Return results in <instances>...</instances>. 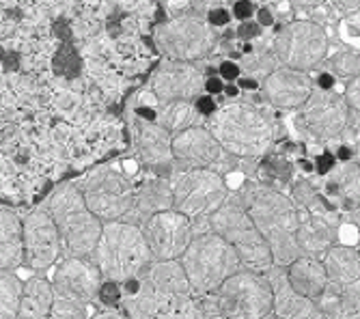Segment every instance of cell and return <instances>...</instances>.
Segmentation results:
<instances>
[{
  "mask_svg": "<svg viewBox=\"0 0 360 319\" xmlns=\"http://www.w3.org/2000/svg\"><path fill=\"white\" fill-rule=\"evenodd\" d=\"M205 74L194 65L184 60H162L160 67L149 78V93L162 102H194L203 95Z\"/></svg>",
  "mask_w": 360,
  "mask_h": 319,
  "instance_id": "17",
  "label": "cell"
},
{
  "mask_svg": "<svg viewBox=\"0 0 360 319\" xmlns=\"http://www.w3.org/2000/svg\"><path fill=\"white\" fill-rule=\"evenodd\" d=\"M153 39L167 58L194 63L207 58L214 52L218 44V33L203 15L181 13L160 24L153 33Z\"/></svg>",
  "mask_w": 360,
  "mask_h": 319,
  "instance_id": "10",
  "label": "cell"
},
{
  "mask_svg": "<svg viewBox=\"0 0 360 319\" xmlns=\"http://www.w3.org/2000/svg\"><path fill=\"white\" fill-rule=\"evenodd\" d=\"M179 263L196 296L214 294L229 276L242 270L236 250L212 231L194 235L181 252Z\"/></svg>",
  "mask_w": 360,
  "mask_h": 319,
  "instance_id": "5",
  "label": "cell"
},
{
  "mask_svg": "<svg viewBox=\"0 0 360 319\" xmlns=\"http://www.w3.org/2000/svg\"><path fill=\"white\" fill-rule=\"evenodd\" d=\"M97 300L106 304L108 308H119L121 302V285L115 280H102L100 292H97Z\"/></svg>",
  "mask_w": 360,
  "mask_h": 319,
  "instance_id": "36",
  "label": "cell"
},
{
  "mask_svg": "<svg viewBox=\"0 0 360 319\" xmlns=\"http://www.w3.org/2000/svg\"><path fill=\"white\" fill-rule=\"evenodd\" d=\"M285 3L293 9H298V11H311V9L323 5L326 0H285Z\"/></svg>",
  "mask_w": 360,
  "mask_h": 319,
  "instance_id": "47",
  "label": "cell"
},
{
  "mask_svg": "<svg viewBox=\"0 0 360 319\" xmlns=\"http://www.w3.org/2000/svg\"><path fill=\"white\" fill-rule=\"evenodd\" d=\"M173 193V209L190 220L210 218L226 199V179L210 169H188L175 171L169 177Z\"/></svg>",
  "mask_w": 360,
  "mask_h": 319,
  "instance_id": "9",
  "label": "cell"
},
{
  "mask_svg": "<svg viewBox=\"0 0 360 319\" xmlns=\"http://www.w3.org/2000/svg\"><path fill=\"white\" fill-rule=\"evenodd\" d=\"M52 304L54 292L50 280L44 276H30L28 280H24L15 319H48Z\"/></svg>",
  "mask_w": 360,
  "mask_h": 319,
  "instance_id": "27",
  "label": "cell"
},
{
  "mask_svg": "<svg viewBox=\"0 0 360 319\" xmlns=\"http://www.w3.org/2000/svg\"><path fill=\"white\" fill-rule=\"evenodd\" d=\"M242 76V70L236 60H222L218 65V78L226 80V82H236Z\"/></svg>",
  "mask_w": 360,
  "mask_h": 319,
  "instance_id": "42",
  "label": "cell"
},
{
  "mask_svg": "<svg viewBox=\"0 0 360 319\" xmlns=\"http://www.w3.org/2000/svg\"><path fill=\"white\" fill-rule=\"evenodd\" d=\"M335 15H352V13H358V7H360V0H330V5H328Z\"/></svg>",
  "mask_w": 360,
  "mask_h": 319,
  "instance_id": "43",
  "label": "cell"
},
{
  "mask_svg": "<svg viewBox=\"0 0 360 319\" xmlns=\"http://www.w3.org/2000/svg\"><path fill=\"white\" fill-rule=\"evenodd\" d=\"M203 91L214 98V95H220V93L224 91V84H222V80H220L218 76H207V78L203 80Z\"/></svg>",
  "mask_w": 360,
  "mask_h": 319,
  "instance_id": "46",
  "label": "cell"
},
{
  "mask_svg": "<svg viewBox=\"0 0 360 319\" xmlns=\"http://www.w3.org/2000/svg\"><path fill=\"white\" fill-rule=\"evenodd\" d=\"M328 183L343 201L349 203L352 209H358V162H345L330 175Z\"/></svg>",
  "mask_w": 360,
  "mask_h": 319,
  "instance_id": "32",
  "label": "cell"
},
{
  "mask_svg": "<svg viewBox=\"0 0 360 319\" xmlns=\"http://www.w3.org/2000/svg\"><path fill=\"white\" fill-rule=\"evenodd\" d=\"M143 235L149 246L153 261L179 259L181 252L188 248L192 235V220L175 209L158 211L149 216L143 225Z\"/></svg>",
  "mask_w": 360,
  "mask_h": 319,
  "instance_id": "14",
  "label": "cell"
},
{
  "mask_svg": "<svg viewBox=\"0 0 360 319\" xmlns=\"http://www.w3.org/2000/svg\"><path fill=\"white\" fill-rule=\"evenodd\" d=\"M167 209H173L171 183L167 177H162V175H151V177H145L136 185L134 205L123 220L141 227L149 216H153L158 211H167Z\"/></svg>",
  "mask_w": 360,
  "mask_h": 319,
  "instance_id": "22",
  "label": "cell"
},
{
  "mask_svg": "<svg viewBox=\"0 0 360 319\" xmlns=\"http://www.w3.org/2000/svg\"><path fill=\"white\" fill-rule=\"evenodd\" d=\"M224 91H226L229 98H236V95L240 93V86H236V84H229V86H224Z\"/></svg>",
  "mask_w": 360,
  "mask_h": 319,
  "instance_id": "49",
  "label": "cell"
},
{
  "mask_svg": "<svg viewBox=\"0 0 360 319\" xmlns=\"http://www.w3.org/2000/svg\"><path fill=\"white\" fill-rule=\"evenodd\" d=\"M319 65L328 72V76H333L335 80H354L358 78L360 72V58H358V50L352 48H341L337 52H333L330 56H326Z\"/></svg>",
  "mask_w": 360,
  "mask_h": 319,
  "instance_id": "30",
  "label": "cell"
},
{
  "mask_svg": "<svg viewBox=\"0 0 360 319\" xmlns=\"http://www.w3.org/2000/svg\"><path fill=\"white\" fill-rule=\"evenodd\" d=\"M343 102H345L347 110H360V78H354L345 84Z\"/></svg>",
  "mask_w": 360,
  "mask_h": 319,
  "instance_id": "37",
  "label": "cell"
},
{
  "mask_svg": "<svg viewBox=\"0 0 360 319\" xmlns=\"http://www.w3.org/2000/svg\"><path fill=\"white\" fill-rule=\"evenodd\" d=\"M222 319H268L272 289L264 272L238 270L214 292Z\"/></svg>",
  "mask_w": 360,
  "mask_h": 319,
  "instance_id": "8",
  "label": "cell"
},
{
  "mask_svg": "<svg viewBox=\"0 0 360 319\" xmlns=\"http://www.w3.org/2000/svg\"><path fill=\"white\" fill-rule=\"evenodd\" d=\"M264 274L272 289V315L276 319H328L319 311L315 300H309L298 292H293V287L287 280L285 268L270 266Z\"/></svg>",
  "mask_w": 360,
  "mask_h": 319,
  "instance_id": "21",
  "label": "cell"
},
{
  "mask_svg": "<svg viewBox=\"0 0 360 319\" xmlns=\"http://www.w3.org/2000/svg\"><path fill=\"white\" fill-rule=\"evenodd\" d=\"M207 220H210V231L220 235L236 250L244 270L266 272L270 266H274L268 244L257 231L255 222L250 220L238 197L229 195V199Z\"/></svg>",
  "mask_w": 360,
  "mask_h": 319,
  "instance_id": "6",
  "label": "cell"
},
{
  "mask_svg": "<svg viewBox=\"0 0 360 319\" xmlns=\"http://www.w3.org/2000/svg\"><path fill=\"white\" fill-rule=\"evenodd\" d=\"M24 280L11 272L0 270V319H15Z\"/></svg>",
  "mask_w": 360,
  "mask_h": 319,
  "instance_id": "31",
  "label": "cell"
},
{
  "mask_svg": "<svg viewBox=\"0 0 360 319\" xmlns=\"http://www.w3.org/2000/svg\"><path fill=\"white\" fill-rule=\"evenodd\" d=\"M300 214L298 246L300 254L319 257L339 240V222L333 214Z\"/></svg>",
  "mask_w": 360,
  "mask_h": 319,
  "instance_id": "23",
  "label": "cell"
},
{
  "mask_svg": "<svg viewBox=\"0 0 360 319\" xmlns=\"http://www.w3.org/2000/svg\"><path fill=\"white\" fill-rule=\"evenodd\" d=\"M44 207L56 225L65 257H91L104 222L86 207L78 185L60 183Z\"/></svg>",
  "mask_w": 360,
  "mask_h": 319,
  "instance_id": "4",
  "label": "cell"
},
{
  "mask_svg": "<svg viewBox=\"0 0 360 319\" xmlns=\"http://www.w3.org/2000/svg\"><path fill=\"white\" fill-rule=\"evenodd\" d=\"M89 319H127L119 308H106V311H100V313H95L93 317Z\"/></svg>",
  "mask_w": 360,
  "mask_h": 319,
  "instance_id": "48",
  "label": "cell"
},
{
  "mask_svg": "<svg viewBox=\"0 0 360 319\" xmlns=\"http://www.w3.org/2000/svg\"><path fill=\"white\" fill-rule=\"evenodd\" d=\"M22 250L24 266L35 272H46L60 259V235L46 207L28 211L22 220Z\"/></svg>",
  "mask_w": 360,
  "mask_h": 319,
  "instance_id": "13",
  "label": "cell"
},
{
  "mask_svg": "<svg viewBox=\"0 0 360 319\" xmlns=\"http://www.w3.org/2000/svg\"><path fill=\"white\" fill-rule=\"evenodd\" d=\"M313 89L315 82L307 72L283 67V65L270 72L264 78V82H261L264 100L274 110H298L307 102Z\"/></svg>",
  "mask_w": 360,
  "mask_h": 319,
  "instance_id": "20",
  "label": "cell"
},
{
  "mask_svg": "<svg viewBox=\"0 0 360 319\" xmlns=\"http://www.w3.org/2000/svg\"><path fill=\"white\" fill-rule=\"evenodd\" d=\"M205 20H207V24H210L214 30L226 28L229 24H231V11H229L226 7H216V9H212V11L205 15Z\"/></svg>",
  "mask_w": 360,
  "mask_h": 319,
  "instance_id": "39",
  "label": "cell"
},
{
  "mask_svg": "<svg viewBox=\"0 0 360 319\" xmlns=\"http://www.w3.org/2000/svg\"><path fill=\"white\" fill-rule=\"evenodd\" d=\"M278 65L309 72L319 67V63L330 52L328 30L311 20H293L274 35L272 41Z\"/></svg>",
  "mask_w": 360,
  "mask_h": 319,
  "instance_id": "11",
  "label": "cell"
},
{
  "mask_svg": "<svg viewBox=\"0 0 360 319\" xmlns=\"http://www.w3.org/2000/svg\"><path fill=\"white\" fill-rule=\"evenodd\" d=\"M76 185L86 207L102 222L123 220L134 205L136 185L115 164H102L93 169Z\"/></svg>",
  "mask_w": 360,
  "mask_h": 319,
  "instance_id": "7",
  "label": "cell"
},
{
  "mask_svg": "<svg viewBox=\"0 0 360 319\" xmlns=\"http://www.w3.org/2000/svg\"><path fill=\"white\" fill-rule=\"evenodd\" d=\"M205 127L226 153L250 160L266 155L281 134V123L274 112L248 102L216 108V112L207 117Z\"/></svg>",
  "mask_w": 360,
  "mask_h": 319,
  "instance_id": "2",
  "label": "cell"
},
{
  "mask_svg": "<svg viewBox=\"0 0 360 319\" xmlns=\"http://www.w3.org/2000/svg\"><path fill=\"white\" fill-rule=\"evenodd\" d=\"M104 280L125 282L141 276L153 261L143 229L125 220H110L102 225V233L89 257Z\"/></svg>",
  "mask_w": 360,
  "mask_h": 319,
  "instance_id": "3",
  "label": "cell"
},
{
  "mask_svg": "<svg viewBox=\"0 0 360 319\" xmlns=\"http://www.w3.org/2000/svg\"><path fill=\"white\" fill-rule=\"evenodd\" d=\"M129 130H132L134 153L139 155L141 162L162 173V177H167L169 167L173 164V136L158 121H151L141 115H132Z\"/></svg>",
  "mask_w": 360,
  "mask_h": 319,
  "instance_id": "19",
  "label": "cell"
},
{
  "mask_svg": "<svg viewBox=\"0 0 360 319\" xmlns=\"http://www.w3.org/2000/svg\"><path fill=\"white\" fill-rule=\"evenodd\" d=\"M302 127L319 141H335L347 127V106L333 89H313L307 102L298 108Z\"/></svg>",
  "mask_w": 360,
  "mask_h": 319,
  "instance_id": "16",
  "label": "cell"
},
{
  "mask_svg": "<svg viewBox=\"0 0 360 319\" xmlns=\"http://www.w3.org/2000/svg\"><path fill=\"white\" fill-rule=\"evenodd\" d=\"M238 65L242 74H248L255 80V78H266L270 72H274L278 67V60L274 54H250V56H244Z\"/></svg>",
  "mask_w": 360,
  "mask_h": 319,
  "instance_id": "33",
  "label": "cell"
},
{
  "mask_svg": "<svg viewBox=\"0 0 360 319\" xmlns=\"http://www.w3.org/2000/svg\"><path fill=\"white\" fill-rule=\"evenodd\" d=\"M48 319H89V306L54 298Z\"/></svg>",
  "mask_w": 360,
  "mask_h": 319,
  "instance_id": "34",
  "label": "cell"
},
{
  "mask_svg": "<svg viewBox=\"0 0 360 319\" xmlns=\"http://www.w3.org/2000/svg\"><path fill=\"white\" fill-rule=\"evenodd\" d=\"M158 319H222L214 294L205 296H192L186 302H181L177 308L162 313Z\"/></svg>",
  "mask_w": 360,
  "mask_h": 319,
  "instance_id": "29",
  "label": "cell"
},
{
  "mask_svg": "<svg viewBox=\"0 0 360 319\" xmlns=\"http://www.w3.org/2000/svg\"><path fill=\"white\" fill-rule=\"evenodd\" d=\"M252 20H255L261 28H268V26L274 24V13H272L270 7H259V9H255Z\"/></svg>",
  "mask_w": 360,
  "mask_h": 319,
  "instance_id": "45",
  "label": "cell"
},
{
  "mask_svg": "<svg viewBox=\"0 0 360 319\" xmlns=\"http://www.w3.org/2000/svg\"><path fill=\"white\" fill-rule=\"evenodd\" d=\"M54 266L56 268L50 278L54 298L82 306H91L97 300V292L104 278L89 257H63Z\"/></svg>",
  "mask_w": 360,
  "mask_h": 319,
  "instance_id": "15",
  "label": "cell"
},
{
  "mask_svg": "<svg viewBox=\"0 0 360 319\" xmlns=\"http://www.w3.org/2000/svg\"><path fill=\"white\" fill-rule=\"evenodd\" d=\"M255 9L257 7L252 5V0H236L233 7L229 11H231V18H236L238 22H244V20H252Z\"/></svg>",
  "mask_w": 360,
  "mask_h": 319,
  "instance_id": "41",
  "label": "cell"
},
{
  "mask_svg": "<svg viewBox=\"0 0 360 319\" xmlns=\"http://www.w3.org/2000/svg\"><path fill=\"white\" fill-rule=\"evenodd\" d=\"M261 33H264V28H261L255 20H244V22H240L238 28H236V35H238L242 41H252V39H257Z\"/></svg>",
  "mask_w": 360,
  "mask_h": 319,
  "instance_id": "38",
  "label": "cell"
},
{
  "mask_svg": "<svg viewBox=\"0 0 360 319\" xmlns=\"http://www.w3.org/2000/svg\"><path fill=\"white\" fill-rule=\"evenodd\" d=\"M287 280L293 287V292L309 300H317L323 289L328 287V278H326V270L319 257L313 254H300L285 268Z\"/></svg>",
  "mask_w": 360,
  "mask_h": 319,
  "instance_id": "24",
  "label": "cell"
},
{
  "mask_svg": "<svg viewBox=\"0 0 360 319\" xmlns=\"http://www.w3.org/2000/svg\"><path fill=\"white\" fill-rule=\"evenodd\" d=\"M22 266V220L11 209H0V270L15 272Z\"/></svg>",
  "mask_w": 360,
  "mask_h": 319,
  "instance_id": "26",
  "label": "cell"
},
{
  "mask_svg": "<svg viewBox=\"0 0 360 319\" xmlns=\"http://www.w3.org/2000/svg\"><path fill=\"white\" fill-rule=\"evenodd\" d=\"M224 5V0H188V9H190V13H194V15H207L212 9H216V7H222Z\"/></svg>",
  "mask_w": 360,
  "mask_h": 319,
  "instance_id": "40",
  "label": "cell"
},
{
  "mask_svg": "<svg viewBox=\"0 0 360 319\" xmlns=\"http://www.w3.org/2000/svg\"><path fill=\"white\" fill-rule=\"evenodd\" d=\"M341 319H358V311H349V313H345Z\"/></svg>",
  "mask_w": 360,
  "mask_h": 319,
  "instance_id": "50",
  "label": "cell"
},
{
  "mask_svg": "<svg viewBox=\"0 0 360 319\" xmlns=\"http://www.w3.org/2000/svg\"><path fill=\"white\" fill-rule=\"evenodd\" d=\"M139 280L149 298L158 304L160 315L177 308L181 302L194 296L179 259L151 261L147 270L139 276Z\"/></svg>",
  "mask_w": 360,
  "mask_h": 319,
  "instance_id": "18",
  "label": "cell"
},
{
  "mask_svg": "<svg viewBox=\"0 0 360 319\" xmlns=\"http://www.w3.org/2000/svg\"><path fill=\"white\" fill-rule=\"evenodd\" d=\"M173 162L179 171L210 169L222 177L240 171V157L226 153L205 125H192L173 136Z\"/></svg>",
  "mask_w": 360,
  "mask_h": 319,
  "instance_id": "12",
  "label": "cell"
},
{
  "mask_svg": "<svg viewBox=\"0 0 360 319\" xmlns=\"http://www.w3.org/2000/svg\"><path fill=\"white\" fill-rule=\"evenodd\" d=\"M326 270V278L333 287H349L358 282L360 276V257L358 246L354 244H333L319 257Z\"/></svg>",
  "mask_w": 360,
  "mask_h": 319,
  "instance_id": "25",
  "label": "cell"
},
{
  "mask_svg": "<svg viewBox=\"0 0 360 319\" xmlns=\"http://www.w3.org/2000/svg\"><path fill=\"white\" fill-rule=\"evenodd\" d=\"M337 30H339L341 41H343L347 48L358 50V13L345 15V18L339 22Z\"/></svg>",
  "mask_w": 360,
  "mask_h": 319,
  "instance_id": "35",
  "label": "cell"
},
{
  "mask_svg": "<svg viewBox=\"0 0 360 319\" xmlns=\"http://www.w3.org/2000/svg\"><path fill=\"white\" fill-rule=\"evenodd\" d=\"M238 201L244 205L257 231L268 244L274 266L287 268L300 257V214L287 195L266 183H248L238 193Z\"/></svg>",
  "mask_w": 360,
  "mask_h": 319,
  "instance_id": "1",
  "label": "cell"
},
{
  "mask_svg": "<svg viewBox=\"0 0 360 319\" xmlns=\"http://www.w3.org/2000/svg\"><path fill=\"white\" fill-rule=\"evenodd\" d=\"M199 119L201 115L196 112L194 104L192 102H162L158 108H155V121L165 127V130L175 136L192 125H199Z\"/></svg>",
  "mask_w": 360,
  "mask_h": 319,
  "instance_id": "28",
  "label": "cell"
},
{
  "mask_svg": "<svg viewBox=\"0 0 360 319\" xmlns=\"http://www.w3.org/2000/svg\"><path fill=\"white\" fill-rule=\"evenodd\" d=\"M192 104H194L196 112H199L201 117H212L216 112V108H218V104L214 102L212 95H199V98H196Z\"/></svg>",
  "mask_w": 360,
  "mask_h": 319,
  "instance_id": "44",
  "label": "cell"
}]
</instances>
